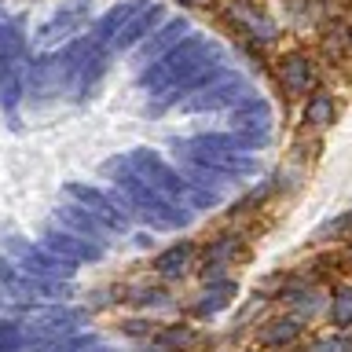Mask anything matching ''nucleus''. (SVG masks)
<instances>
[{"instance_id": "16", "label": "nucleus", "mask_w": 352, "mask_h": 352, "mask_svg": "<svg viewBox=\"0 0 352 352\" xmlns=\"http://www.w3.org/2000/svg\"><path fill=\"white\" fill-rule=\"evenodd\" d=\"M279 81H283V88H290V92H301V88L312 85V70H308L305 55H286L279 63Z\"/></svg>"}, {"instance_id": "30", "label": "nucleus", "mask_w": 352, "mask_h": 352, "mask_svg": "<svg viewBox=\"0 0 352 352\" xmlns=\"http://www.w3.org/2000/svg\"><path fill=\"white\" fill-rule=\"evenodd\" d=\"M0 26H4V11H0Z\"/></svg>"}, {"instance_id": "5", "label": "nucleus", "mask_w": 352, "mask_h": 352, "mask_svg": "<svg viewBox=\"0 0 352 352\" xmlns=\"http://www.w3.org/2000/svg\"><path fill=\"white\" fill-rule=\"evenodd\" d=\"M92 19V0H70V4H63L48 22H41L37 33H33V41H30V48L33 52H59V44L66 48L70 41L81 37V30H85V22Z\"/></svg>"}, {"instance_id": "2", "label": "nucleus", "mask_w": 352, "mask_h": 352, "mask_svg": "<svg viewBox=\"0 0 352 352\" xmlns=\"http://www.w3.org/2000/svg\"><path fill=\"white\" fill-rule=\"evenodd\" d=\"M213 63H220V52L209 44L202 33H191L187 41H180L169 55H162L158 63L143 66L140 70V88L151 96H162L169 88L184 85L187 77H195L198 70H209Z\"/></svg>"}, {"instance_id": "4", "label": "nucleus", "mask_w": 352, "mask_h": 352, "mask_svg": "<svg viewBox=\"0 0 352 352\" xmlns=\"http://www.w3.org/2000/svg\"><path fill=\"white\" fill-rule=\"evenodd\" d=\"M121 158L129 162V169L136 173L143 184L154 187L158 195H165L169 202H184V198H187V180H184V173L173 169V165L165 162L154 147H132V151L121 154Z\"/></svg>"}, {"instance_id": "17", "label": "nucleus", "mask_w": 352, "mask_h": 352, "mask_svg": "<svg viewBox=\"0 0 352 352\" xmlns=\"http://www.w3.org/2000/svg\"><path fill=\"white\" fill-rule=\"evenodd\" d=\"M195 345H198V334L187 323H173V327L158 330V349L162 352H191Z\"/></svg>"}, {"instance_id": "6", "label": "nucleus", "mask_w": 352, "mask_h": 352, "mask_svg": "<svg viewBox=\"0 0 352 352\" xmlns=\"http://www.w3.org/2000/svg\"><path fill=\"white\" fill-rule=\"evenodd\" d=\"M8 257L19 264V272L33 275V279H48V283H70L77 275V264L55 257L41 246V242H26L22 235H8Z\"/></svg>"}, {"instance_id": "18", "label": "nucleus", "mask_w": 352, "mask_h": 352, "mask_svg": "<svg viewBox=\"0 0 352 352\" xmlns=\"http://www.w3.org/2000/svg\"><path fill=\"white\" fill-rule=\"evenodd\" d=\"M297 334H301V319H297V316H283V319H275L272 327H264L261 341H264V345H290Z\"/></svg>"}, {"instance_id": "27", "label": "nucleus", "mask_w": 352, "mask_h": 352, "mask_svg": "<svg viewBox=\"0 0 352 352\" xmlns=\"http://www.w3.org/2000/svg\"><path fill=\"white\" fill-rule=\"evenodd\" d=\"M136 301H140V305H158V308H165V305H169V297H165L162 290H140Z\"/></svg>"}, {"instance_id": "9", "label": "nucleus", "mask_w": 352, "mask_h": 352, "mask_svg": "<svg viewBox=\"0 0 352 352\" xmlns=\"http://www.w3.org/2000/svg\"><path fill=\"white\" fill-rule=\"evenodd\" d=\"M228 132H235L246 154L261 151L264 143H268V132H272V107H268V99L257 96V99H250V103L235 107V110H231V118H228Z\"/></svg>"}, {"instance_id": "31", "label": "nucleus", "mask_w": 352, "mask_h": 352, "mask_svg": "<svg viewBox=\"0 0 352 352\" xmlns=\"http://www.w3.org/2000/svg\"><path fill=\"white\" fill-rule=\"evenodd\" d=\"M0 41H4V26H0Z\"/></svg>"}, {"instance_id": "21", "label": "nucleus", "mask_w": 352, "mask_h": 352, "mask_svg": "<svg viewBox=\"0 0 352 352\" xmlns=\"http://www.w3.org/2000/svg\"><path fill=\"white\" fill-rule=\"evenodd\" d=\"M231 294H235V283H220V286H209V294L198 301V308L195 312L198 316H213V312H220L228 301H231Z\"/></svg>"}, {"instance_id": "1", "label": "nucleus", "mask_w": 352, "mask_h": 352, "mask_svg": "<svg viewBox=\"0 0 352 352\" xmlns=\"http://www.w3.org/2000/svg\"><path fill=\"white\" fill-rule=\"evenodd\" d=\"M99 173L110 180V187H114V191H121V195L129 198L143 224H151V228H158V231H176V228H187V224H191V213H187V209H180L176 202H169L165 195H158L154 187L143 184L140 176L129 169V162L121 158V154H118V158H107L103 165H99Z\"/></svg>"}, {"instance_id": "10", "label": "nucleus", "mask_w": 352, "mask_h": 352, "mask_svg": "<svg viewBox=\"0 0 352 352\" xmlns=\"http://www.w3.org/2000/svg\"><path fill=\"white\" fill-rule=\"evenodd\" d=\"M52 224H55V228H66L70 235L92 242V246H103V250H110V242H114V231H110L103 220H96L88 209H81L77 202H70V198L52 209Z\"/></svg>"}, {"instance_id": "24", "label": "nucleus", "mask_w": 352, "mask_h": 352, "mask_svg": "<svg viewBox=\"0 0 352 352\" xmlns=\"http://www.w3.org/2000/svg\"><path fill=\"white\" fill-rule=\"evenodd\" d=\"M0 286L15 297L19 294V286H22V272H19V264L8 257V253H0Z\"/></svg>"}, {"instance_id": "29", "label": "nucleus", "mask_w": 352, "mask_h": 352, "mask_svg": "<svg viewBox=\"0 0 352 352\" xmlns=\"http://www.w3.org/2000/svg\"><path fill=\"white\" fill-rule=\"evenodd\" d=\"M345 228H352V213H341V217H338L327 231H345Z\"/></svg>"}, {"instance_id": "28", "label": "nucleus", "mask_w": 352, "mask_h": 352, "mask_svg": "<svg viewBox=\"0 0 352 352\" xmlns=\"http://www.w3.org/2000/svg\"><path fill=\"white\" fill-rule=\"evenodd\" d=\"M151 330H154V327L143 323V319H129V323H125V334H136V338H140V334H151Z\"/></svg>"}, {"instance_id": "15", "label": "nucleus", "mask_w": 352, "mask_h": 352, "mask_svg": "<svg viewBox=\"0 0 352 352\" xmlns=\"http://www.w3.org/2000/svg\"><path fill=\"white\" fill-rule=\"evenodd\" d=\"M195 257V246L191 242H180V246L165 250L158 261H154V268H158V275H165V279H180V275L187 272V264H191Z\"/></svg>"}, {"instance_id": "3", "label": "nucleus", "mask_w": 352, "mask_h": 352, "mask_svg": "<svg viewBox=\"0 0 352 352\" xmlns=\"http://www.w3.org/2000/svg\"><path fill=\"white\" fill-rule=\"evenodd\" d=\"M63 195L70 198V202H77L81 209H88L96 220H103L114 235H129L132 220H140L136 209H132V202L121 191H114V187H96V184H85V180H66Z\"/></svg>"}, {"instance_id": "12", "label": "nucleus", "mask_w": 352, "mask_h": 352, "mask_svg": "<svg viewBox=\"0 0 352 352\" xmlns=\"http://www.w3.org/2000/svg\"><path fill=\"white\" fill-rule=\"evenodd\" d=\"M187 37H191V22H187L184 15H169V19H165L162 26L154 30L151 37L136 48V63H140V70H143V66H151V63H158L162 55H169V52L176 48V44L187 41Z\"/></svg>"}, {"instance_id": "20", "label": "nucleus", "mask_w": 352, "mask_h": 352, "mask_svg": "<svg viewBox=\"0 0 352 352\" xmlns=\"http://www.w3.org/2000/svg\"><path fill=\"white\" fill-rule=\"evenodd\" d=\"M107 66H110V59H107V52H96L92 59H88V63L81 66V74H77V81H74V88H77V92L85 96L88 88H92V85L99 81V77L107 74Z\"/></svg>"}, {"instance_id": "8", "label": "nucleus", "mask_w": 352, "mask_h": 352, "mask_svg": "<svg viewBox=\"0 0 352 352\" xmlns=\"http://www.w3.org/2000/svg\"><path fill=\"white\" fill-rule=\"evenodd\" d=\"M261 92L253 88L250 81H242L239 74H231L228 81H220L213 88H206V92H198L191 96L187 103L176 107V114H184V118H198V114H217V110H235L242 103H250V99H257Z\"/></svg>"}, {"instance_id": "25", "label": "nucleus", "mask_w": 352, "mask_h": 352, "mask_svg": "<svg viewBox=\"0 0 352 352\" xmlns=\"http://www.w3.org/2000/svg\"><path fill=\"white\" fill-rule=\"evenodd\" d=\"M305 118L312 121V125H327V121L334 118V103H330V96H316L312 103H308Z\"/></svg>"}, {"instance_id": "32", "label": "nucleus", "mask_w": 352, "mask_h": 352, "mask_svg": "<svg viewBox=\"0 0 352 352\" xmlns=\"http://www.w3.org/2000/svg\"><path fill=\"white\" fill-rule=\"evenodd\" d=\"M0 308H4V301H0Z\"/></svg>"}, {"instance_id": "11", "label": "nucleus", "mask_w": 352, "mask_h": 352, "mask_svg": "<svg viewBox=\"0 0 352 352\" xmlns=\"http://www.w3.org/2000/svg\"><path fill=\"white\" fill-rule=\"evenodd\" d=\"M41 246L48 250V253H55V257L70 261V264H99V261L107 257L103 246H92V242L77 239L66 228H55V224H48V228L41 231Z\"/></svg>"}, {"instance_id": "13", "label": "nucleus", "mask_w": 352, "mask_h": 352, "mask_svg": "<svg viewBox=\"0 0 352 352\" xmlns=\"http://www.w3.org/2000/svg\"><path fill=\"white\" fill-rule=\"evenodd\" d=\"M165 19H169V11H165V4H147V8H143L136 19L129 22L125 30H121V37H118L114 44H110V48H114V52H129V48H140V44L147 41L151 33H154V30H158L162 22H165Z\"/></svg>"}, {"instance_id": "19", "label": "nucleus", "mask_w": 352, "mask_h": 352, "mask_svg": "<svg viewBox=\"0 0 352 352\" xmlns=\"http://www.w3.org/2000/svg\"><path fill=\"white\" fill-rule=\"evenodd\" d=\"M231 15H235V22H242V26H246L253 37H261V41H272V37H275V22H272V19H264V15H257V11L235 8Z\"/></svg>"}, {"instance_id": "23", "label": "nucleus", "mask_w": 352, "mask_h": 352, "mask_svg": "<svg viewBox=\"0 0 352 352\" xmlns=\"http://www.w3.org/2000/svg\"><path fill=\"white\" fill-rule=\"evenodd\" d=\"M330 323L334 327H352V286H341L334 294V305H330Z\"/></svg>"}, {"instance_id": "22", "label": "nucleus", "mask_w": 352, "mask_h": 352, "mask_svg": "<svg viewBox=\"0 0 352 352\" xmlns=\"http://www.w3.org/2000/svg\"><path fill=\"white\" fill-rule=\"evenodd\" d=\"M22 96H26V74H22V66H19V70L0 85V103H4L8 114H15V107H19Z\"/></svg>"}, {"instance_id": "14", "label": "nucleus", "mask_w": 352, "mask_h": 352, "mask_svg": "<svg viewBox=\"0 0 352 352\" xmlns=\"http://www.w3.org/2000/svg\"><path fill=\"white\" fill-rule=\"evenodd\" d=\"M143 8H147V0H125V4H114V8L107 11V15H99V19H96L92 41L99 44V48H103V44H114V41L121 37V30H125Z\"/></svg>"}, {"instance_id": "26", "label": "nucleus", "mask_w": 352, "mask_h": 352, "mask_svg": "<svg viewBox=\"0 0 352 352\" xmlns=\"http://www.w3.org/2000/svg\"><path fill=\"white\" fill-rule=\"evenodd\" d=\"M235 246H239L235 239H220V242H213V246L206 250V264H224L228 257H235Z\"/></svg>"}, {"instance_id": "7", "label": "nucleus", "mask_w": 352, "mask_h": 352, "mask_svg": "<svg viewBox=\"0 0 352 352\" xmlns=\"http://www.w3.org/2000/svg\"><path fill=\"white\" fill-rule=\"evenodd\" d=\"M176 158L191 162V169L202 173H217V176H231V180H246V176L257 173V158L242 151H198L187 140H173L169 143Z\"/></svg>"}]
</instances>
